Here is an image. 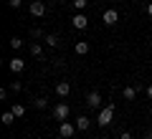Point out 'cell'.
<instances>
[{
    "mask_svg": "<svg viewBox=\"0 0 152 139\" xmlns=\"http://www.w3.org/2000/svg\"><path fill=\"white\" fill-rule=\"evenodd\" d=\"M112 119H114V104H109L107 109H102V111H99L96 124H99V127H109V124H112Z\"/></svg>",
    "mask_w": 152,
    "mask_h": 139,
    "instance_id": "obj_1",
    "label": "cell"
},
{
    "mask_svg": "<svg viewBox=\"0 0 152 139\" xmlns=\"http://www.w3.org/2000/svg\"><path fill=\"white\" fill-rule=\"evenodd\" d=\"M51 114H53L56 122H66V119H69V114H71V109H69V104H56Z\"/></svg>",
    "mask_w": 152,
    "mask_h": 139,
    "instance_id": "obj_2",
    "label": "cell"
},
{
    "mask_svg": "<svg viewBox=\"0 0 152 139\" xmlns=\"http://www.w3.org/2000/svg\"><path fill=\"white\" fill-rule=\"evenodd\" d=\"M28 10H31V15H33V18H41V15L46 13V3H43V0H33Z\"/></svg>",
    "mask_w": 152,
    "mask_h": 139,
    "instance_id": "obj_3",
    "label": "cell"
},
{
    "mask_svg": "<svg viewBox=\"0 0 152 139\" xmlns=\"http://www.w3.org/2000/svg\"><path fill=\"white\" fill-rule=\"evenodd\" d=\"M102 20H104V25H117V20H119V13L114 10V8H109V10H104Z\"/></svg>",
    "mask_w": 152,
    "mask_h": 139,
    "instance_id": "obj_4",
    "label": "cell"
},
{
    "mask_svg": "<svg viewBox=\"0 0 152 139\" xmlns=\"http://www.w3.org/2000/svg\"><path fill=\"white\" fill-rule=\"evenodd\" d=\"M74 132H76V127H74L71 122H61V127H58V134H61L64 139H71V137H74Z\"/></svg>",
    "mask_w": 152,
    "mask_h": 139,
    "instance_id": "obj_5",
    "label": "cell"
},
{
    "mask_svg": "<svg viewBox=\"0 0 152 139\" xmlns=\"http://www.w3.org/2000/svg\"><path fill=\"white\" fill-rule=\"evenodd\" d=\"M86 106L89 109H99L102 106V94H99V91H91V94L86 96Z\"/></svg>",
    "mask_w": 152,
    "mask_h": 139,
    "instance_id": "obj_6",
    "label": "cell"
},
{
    "mask_svg": "<svg viewBox=\"0 0 152 139\" xmlns=\"http://www.w3.org/2000/svg\"><path fill=\"white\" fill-rule=\"evenodd\" d=\"M71 23H74V28H76V31H84V28L89 25V18L84 15V13H76V15H74V20H71Z\"/></svg>",
    "mask_w": 152,
    "mask_h": 139,
    "instance_id": "obj_7",
    "label": "cell"
},
{
    "mask_svg": "<svg viewBox=\"0 0 152 139\" xmlns=\"http://www.w3.org/2000/svg\"><path fill=\"white\" fill-rule=\"evenodd\" d=\"M8 68H10L13 74H20V71L26 68V61H23V58H18V56H15V58H10V61H8Z\"/></svg>",
    "mask_w": 152,
    "mask_h": 139,
    "instance_id": "obj_8",
    "label": "cell"
},
{
    "mask_svg": "<svg viewBox=\"0 0 152 139\" xmlns=\"http://www.w3.org/2000/svg\"><path fill=\"white\" fill-rule=\"evenodd\" d=\"M69 91H71V86H69V81H58L56 84V96H69Z\"/></svg>",
    "mask_w": 152,
    "mask_h": 139,
    "instance_id": "obj_9",
    "label": "cell"
},
{
    "mask_svg": "<svg viewBox=\"0 0 152 139\" xmlns=\"http://www.w3.org/2000/svg\"><path fill=\"white\" fill-rule=\"evenodd\" d=\"M31 56H36V58H43V46H41L38 41L31 43Z\"/></svg>",
    "mask_w": 152,
    "mask_h": 139,
    "instance_id": "obj_10",
    "label": "cell"
},
{
    "mask_svg": "<svg viewBox=\"0 0 152 139\" xmlns=\"http://www.w3.org/2000/svg\"><path fill=\"white\" fill-rule=\"evenodd\" d=\"M122 96H124V101H134L137 99V89L134 86H127V89L122 91Z\"/></svg>",
    "mask_w": 152,
    "mask_h": 139,
    "instance_id": "obj_11",
    "label": "cell"
},
{
    "mask_svg": "<svg viewBox=\"0 0 152 139\" xmlns=\"http://www.w3.org/2000/svg\"><path fill=\"white\" fill-rule=\"evenodd\" d=\"M89 127H91V119H89V116H79V119H76V129H81V132H86Z\"/></svg>",
    "mask_w": 152,
    "mask_h": 139,
    "instance_id": "obj_12",
    "label": "cell"
},
{
    "mask_svg": "<svg viewBox=\"0 0 152 139\" xmlns=\"http://www.w3.org/2000/svg\"><path fill=\"white\" fill-rule=\"evenodd\" d=\"M76 53H79V56H86L89 53V43L86 41H76Z\"/></svg>",
    "mask_w": 152,
    "mask_h": 139,
    "instance_id": "obj_13",
    "label": "cell"
},
{
    "mask_svg": "<svg viewBox=\"0 0 152 139\" xmlns=\"http://www.w3.org/2000/svg\"><path fill=\"white\" fill-rule=\"evenodd\" d=\"M0 122L5 124V127H10V124L15 122V114H13V111H5V114H3V116H0Z\"/></svg>",
    "mask_w": 152,
    "mask_h": 139,
    "instance_id": "obj_14",
    "label": "cell"
},
{
    "mask_svg": "<svg viewBox=\"0 0 152 139\" xmlns=\"http://www.w3.org/2000/svg\"><path fill=\"white\" fill-rule=\"evenodd\" d=\"M13 114H15V119H20V116H26V106L23 104H13V109H10Z\"/></svg>",
    "mask_w": 152,
    "mask_h": 139,
    "instance_id": "obj_15",
    "label": "cell"
},
{
    "mask_svg": "<svg viewBox=\"0 0 152 139\" xmlns=\"http://www.w3.org/2000/svg\"><path fill=\"white\" fill-rule=\"evenodd\" d=\"M43 41H46V46H51V48H58V38H56L53 33H48V36H46Z\"/></svg>",
    "mask_w": 152,
    "mask_h": 139,
    "instance_id": "obj_16",
    "label": "cell"
},
{
    "mask_svg": "<svg viewBox=\"0 0 152 139\" xmlns=\"http://www.w3.org/2000/svg\"><path fill=\"white\" fill-rule=\"evenodd\" d=\"M33 106H36V109H46V106H48V99H46V96H38L36 101H33Z\"/></svg>",
    "mask_w": 152,
    "mask_h": 139,
    "instance_id": "obj_17",
    "label": "cell"
},
{
    "mask_svg": "<svg viewBox=\"0 0 152 139\" xmlns=\"http://www.w3.org/2000/svg\"><path fill=\"white\" fill-rule=\"evenodd\" d=\"M31 38H33V41H41V38H46V33L41 31V28H33V31H31Z\"/></svg>",
    "mask_w": 152,
    "mask_h": 139,
    "instance_id": "obj_18",
    "label": "cell"
},
{
    "mask_svg": "<svg viewBox=\"0 0 152 139\" xmlns=\"http://www.w3.org/2000/svg\"><path fill=\"white\" fill-rule=\"evenodd\" d=\"M10 48H13V51L23 48V41H20V38H18V36H13V38H10Z\"/></svg>",
    "mask_w": 152,
    "mask_h": 139,
    "instance_id": "obj_19",
    "label": "cell"
},
{
    "mask_svg": "<svg viewBox=\"0 0 152 139\" xmlns=\"http://www.w3.org/2000/svg\"><path fill=\"white\" fill-rule=\"evenodd\" d=\"M86 3H89V0H74V8H76V10H84Z\"/></svg>",
    "mask_w": 152,
    "mask_h": 139,
    "instance_id": "obj_20",
    "label": "cell"
},
{
    "mask_svg": "<svg viewBox=\"0 0 152 139\" xmlns=\"http://www.w3.org/2000/svg\"><path fill=\"white\" fill-rule=\"evenodd\" d=\"M20 89H23V84H20V81H10V91H15V94H18Z\"/></svg>",
    "mask_w": 152,
    "mask_h": 139,
    "instance_id": "obj_21",
    "label": "cell"
},
{
    "mask_svg": "<svg viewBox=\"0 0 152 139\" xmlns=\"http://www.w3.org/2000/svg\"><path fill=\"white\" fill-rule=\"evenodd\" d=\"M20 3H23V0H8V5H10V8H20Z\"/></svg>",
    "mask_w": 152,
    "mask_h": 139,
    "instance_id": "obj_22",
    "label": "cell"
},
{
    "mask_svg": "<svg viewBox=\"0 0 152 139\" xmlns=\"http://www.w3.org/2000/svg\"><path fill=\"white\" fill-rule=\"evenodd\" d=\"M119 139H132V134H129V132H122V134H119Z\"/></svg>",
    "mask_w": 152,
    "mask_h": 139,
    "instance_id": "obj_23",
    "label": "cell"
},
{
    "mask_svg": "<svg viewBox=\"0 0 152 139\" xmlns=\"http://www.w3.org/2000/svg\"><path fill=\"white\" fill-rule=\"evenodd\" d=\"M147 99H152V84L147 86Z\"/></svg>",
    "mask_w": 152,
    "mask_h": 139,
    "instance_id": "obj_24",
    "label": "cell"
},
{
    "mask_svg": "<svg viewBox=\"0 0 152 139\" xmlns=\"http://www.w3.org/2000/svg\"><path fill=\"white\" fill-rule=\"evenodd\" d=\"M147 15L152 18V3H150V5H147Z\"/></svg>",
    "mask_w": 152,
    "mask_h": 139,
    "instance_id": "obj_25",
    "label": "cell"
},
{
    "mask_svg": "<svg viewBox=\"0 0 152 139\" xmlns=\"http://www.w3.org/2000/svg\"><path fill=\"white\" fill-rule=\"evenodd\" d=\"M150 111H152V106H150Z\"/></svg>",
    "mask_w": 152,
    "mask_h": 139,
    "instance_id": "obj_26",
    "label": "cell"
}]
</instances>
